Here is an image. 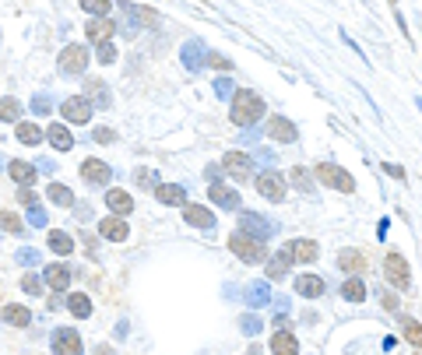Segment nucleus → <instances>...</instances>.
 I'll list each match as a JSON object with an SVG mask.
<instances>
[{
	"label": "nucleus",
	"mask_w": 422,
	"mask_h": 355,
	"mask_svg": "<svg viewBox=\"0 0 422 355\" xmlns=\"http://www.w3.org/2000/svg\"><path fill=\"white\" fill-rule=\"evenodd\" d=\"M264 113H268V102H264L257 92H250V88H236V92H233L229 120H233L236 127H250V124H257Z\"/></svg>",
	"instance_id": "f257e3e1"
},
{
	"label": "nucleus",
	"mask_w": 422,
	"mask_h": 355,
	"mask_svg": "<svg viewBox=\"0 0 422 355\" xmlns=\"http://www.w3.org/2000/svg\"><path fill=\"white\" fill-rule=\"evenodd\" d=\"M229 250H233L243 264H264V261H268V243L257 240V236L239 232V229L229 236Z\"/></svg>",
	"instance_id": "f03ea898"
},
{
	"label": "nucleus",
	"mask_w": 422,
	"mask_h": 355,
	"mask_svg": "<svg viewBox=\"0 0 422 355\" xmlns=\"http://www.w3.org/2000/svg\"><path fill=\"white\" fill-rule=\"evenodd\" d=\"M313 176L324 183V190H338V194H355V180H352V172L341 169L338 162H316Z\"/></svg>",
	"instance_id": "7ed1b4c3"
},
{
	"label": "nucleus",
	"mask_w": 422,
	"mask_h": 355,
	"mask_svg": "<svg viewBox=\"0 0 422 355\" xmlns=\"http://www.w3.org/2000/svg\"><path fill=\"white\" fill-rule=\"evenodd\" d=\"M253 187H257V194H260L264 201H271V204H282V201H285V176L275 172V169L257 172V176H253Z\"/></svg>",
	"instance_id": "20e7f679"
},
{
	"label": "nucleus",
	"mask_w": 422,
	"mask_h": 355,
	"mask_svg": "<svg viewBox=\"0 0 422 355\" xmlns=\"http://www.w3.org/2000/svg\"><path fill=\"white\" fill-rule=\"evenodd\" d=\"M88 60H92L88 46H81V42H67V46L60 49L57 67H60V74H85V71H88Z\"/></svg>",
	"instance_id": "39448f33"
},
{
	"label": "nucleus",
	"mask_w": 422,
	"mask_h": 355,
	"mask_svg": "<svg viewBox=\"0 0 422 355\" xmlns=\"http://www.w3.org/2000/svg\"><path fill=\"white\" fill-rule=\"evenodd\" d=\"M239 232L257 236V240H264V243H268L271 236L278 232V225H275V222H268L264 215H257V211H243V208H239Z\"/></svg>",
	"instance_id": "423d86ee"
},
{
	"label": "nucleus",
	"mask_w": 422,
	"mask_h": 355,
	"mask_svg": "<svg viewBox=\"0 0 422 355\" xmlns=\"http://www.w3.org/2000/svg\"><path fill=\"white\" fill-rule=\"evenodd\" d=\"M92 102L85 99V95H71V99H64L60 102V113H64V124H71V127H85L88 120H92Z\"/></svg>",
	"instance_id": "0eeeda50"
},
{
	"label": "nucleus",
	"mask_w": 422,
	"mask_h": 355,
	"mask_svg": "<svg viewBox=\"0 0 422 355\" xmlns=\"http://www.w3.org/2000/svg\"><path fill=\"white\" fill-rule=\"evenodd\" d=\"M384 278H387V285H394V288H408V281H412V267H408V261L401 257V254H387L384 257Z\"/></svg>",
	"instance_id": "6e6552de"
},
{
	"label": "nucleus",
	"mask_w": 422,
	"mask_h": 355,
	"mask_svg": "<svg viewBox=\"0 0 422 355\" xmlns=\"http://www.w3.org/2000/svg\"><path fill=\"white\" fill-rule=\"evenodd\" d=\"M222 172L233 176L236 183H243V180H250V176H253V158H250L246 151H226V158H222Z\"/></svg>",
	"instance_id": "1a4fd4ad"
},
{
	"label": "nucleus",
	"mask_w": 422,
	"mask_h": 355,
	"mask_svg": "<svg viewBox=\"0 0 422 355\" xmlns=\"http://www.w3.org/2000/svg\"><path fill=\"white\" fill-rule=\"evenodd\" d=\"M282 254L289 257V264H313L321 257V247H316V240H289Z\"/></svg>",
	"instance_id": "9d476101"
},
{
	"label": "nucleus",
	"mask_w": 422,
	"mask_h": 355,
	"mask_svg": "<svg viewBox=\"0 0 422 355\" xmlns=\"http://www.w3.org/2000/svg\"><path fill=\"white\" fill-rule=\"evenodd\" d=\"M53 355H85L81 334L71 327H57L53 331Z\"/></svg>",
	"instance_id": "9b49d317"
},
{
	"label": "nucleus",
	"mask_w": 422,
	"mask_h": 355,
	"mask_svg": "<svg viewBox=\"0 0 422 355\" xmlns=\"http://www.w3.org/2000/svg\"><path fill=\"white\" fill-rule=\"evenodd\" d=\"M264 134H268L271 141H278V145H289V141H296L299 138V127L289 120V116H268V127H264Z\"/></svg>",
	"instance_id": "f8f14e48"
},
{
	"label": "nucleus",
	"mask_w": 422,
	"mask_h": 355,
	"mask_svg": "<svg viewBox=\"0 0 422 355\" xmlns=\"http://www.w3.org/2000/svg\"><path fill=\"white\" fill-rule=\"evenodd\" d=\"M81 180L92 183V187H106L113 180V169H110V162H102V158H85L81 162Z\"/></svg>",
	"instance_id": "ddd939ff"
},
{
	"label": "nucleus",
	"mask_w": 422,
	"mask_h": 355,
	"mask_svg": "<svg viewBox=\"0 0 422 355\" xmlns=\"http://www.w3.org/2000/svg\"><path fill=\"white\" fill-rule=\"evenodd\" d=\"M99 236H102V240H110V243H127L130 225H127V218H120V215L99 218Z\"/></svg>",
	"instance_id": "4468645a"
},
{
	"label": "nucleus",
	"mask_w": 422,
	"mask_h": 355,
	"mask_svg": "<svg viewBox=\"0 0 422 355\" xmlns=\"http://www.w3.org/2000/svg\"><path fill=\"white\" fill-rule=\"evenodd\" d=\"M208 201L219 204V208H226V211H236V208H239V190L215 180V183H208Z\"/></svg>",
	"instance_id": "2eb2a0df"
},
{
	"label": "nucleus",
	"mask_w": 422,
	"mask_h": 355,
	"mask_svg": "<svg viewBox=\"0 0 422 355\" xmlns=\"http://www.w3.org/2000/svg\"><path fill=\"white\" fill-rule=\"evenodd\" d=\"M8 176H11L15 183H22V187H32L39 180V165L28 162V158H11L8 162Z\"/></svg>",
	"instance_id": "dca6fc26"
},
{
	"label": "nucleus",
	"mask_w": 422,
	"mask_h": 355,
	"mask_svg": "<svg viewBox=\"0 0 422 355\" xmlns=\"http://www.w3.org/2000/svg\"><path fill=\"white\" fill-rule=\"evenodd\" d=\"M151 194H155V201H162L169 208H183L187 204V187L183 183H158Z\"/></svg>",
	"instance_id": "f3484780"
},
{
	"label": "nucleus",
	"mask_w": 422,
	"mask_h": 355,
	"mask_svg": "<svg viewBox=\"0 0 422 355\" xmlns=\"http://www.w3.org/2000/svg\"><path fill=\"white\" fill-rule=\"evenodd\" d=\"M106 208H110V215L127 218L134 211V197L127 190H120V187H110V190H106Z\"/></svg>",
	"instance_id": "a211bd4d"
},
{
	"label": "nucleus",
	"mask_w": 422,
	"mask_h": 355,
	"mask_svg": "<svg viewBox=\"0 0 422 355\" xmlns=\"http://www.w3.org/2000/svg\"><path fill=\"white\" fill-rule=\"evenodd\" d=\"M271 355H299V341L296 331H289V324H282V331L271 334Z\"/></svg>",
	"instance_id": "6ab92c4d"
},
{
	"label": "nucleus",
	"mask_w": 422,
	"mask_h": 355,
	"mask_svg": "<svg viewBox=\"0 0 422 355\" xmlns=\"http://www.w3.org/2000/svg\"><path fill=\"white\" fill-rule=\"evenodd\" d=\"M71 278H74V271H71L67 264H49L46 274H42V281H46L53 292H67V288H71Z\"/></svg>",
	"instance_id": "aec40b11"
},
{
	"label": "nucleus",
	"mask_w": 422,
	"mask_h": 355,
	"mask_svg": "<svg viewBox=\"0 0 422 355\" xmlns=\"http://www.w3.org/2000/svg\"><path fill=\"white\" fill-rule=\"evenodd\" d=\"M324 274H296V292L303 299H321L324 295Z\"/></svg>",
	"instance_id": "412c9836"
},
{
	"label": "nucleus",
	"mask_w": 422,
	"mask_h": 355,
	"mask_svg": "<svg viewBox=\"0 0 422 355\" xmlns=\"http://www.w3.org/2000/svg\"><path fill=\"white\" fill-rule=\"evenodd\" d=\"M243 299H246V306H253V310H264L271 303V288H268V278L264 281H250L246 288H243Z\"/></svg>",
	"instance_id": "4be33fe9"
},
{
	"label": "nucleus",
	"mask_w": 422,
	"mask_h": 355,
	"mask_svg": "<svg viewBox=\"0 0 422 355\" xmlns=\"http://www.w3.org/2000/svg\"><path fill=\"white\" fill-rule=\"evenodd\" d=\"M85 99H88L92 106H99V109H110V106H113L110 88H106V81H99V78H85Z\"/></svg>",
	"instance_id": "5701e85b"
},
{
	"label": "nucleus",
	"mask_w": 422,
	"mask_h": 355,
	"mask_svg": "<svg viewBox=\"0 0 422 355\" xmlns=\"http://www.w3.org/2000/svg\"><path fill=\"white\" fill-rule=\"evenodd\" d=\"M183 222L194 229H215V215L204 204H183Z\"/></svg>",
	"instance_id": "b1692460"
},
{
	"label": "nucleus",
	"mask_w": 422,
	"mask_h": 355,
	"mask_svg": "<svg viewBox=\"0 0 422 355\" xmlns=\"http://www.w3.org/2000/svg\"><path fill=\"white\" fill-rule=\"evenodd\" d=\"M46 141L57 148V151H71V148H74L71 124H49V127H46Z\"/></svg>",
	"instance_id": "393cba45"
},
{
	"label": "nucleus",
	"mask_w": 422,
	"mask_h": 355,
	"mask_svg": "<svg viewBox=\"0 0 422 355\" xmlns=\"http://www.w3.org/2000/svg\"><path fill=\"white\" fill-rule=\"evenodd\" d=\"M85 35H88V42H106V39H113L117 35V22H110V18H92L88 25H85Z\"/></svg>",
	"instance_id": "a878e982"
},
{
	"label": "nucleus",
	"mask_w": 422,
	"mask_h": 355,
	"mask_svg": "<svg viewBox=\"0 0 422 355\" xmlns=\"http://www.w3.org/2000/svg\"><path fill=\"white\" fill-rule=\"evenodd\" d=\"M46 247L57 254V257H71V254H74V236L64 232V229H53V232L46 236Z\"/></svg>",
	"instance_id": "bb28decb"
},
{
	"label": "nucleus",
	"mask_w": 422,
	"mask_h": 355,
	"mask_svg": "<svg viewBox=\"0 0 422 355\" xmlns=\"http://www.w3.org/2000/svg\"><path fill=\"white\" fill-rule=\"evenodd\" d=\"M204 53H208V49H204L201 39H190V42L183 46V64H187L190 74H197V71L204 67Z\"/></svg>",
	"instance_id": "cd10ccee"
},
{
	"label": "nucleus",
	"mask_w": 422,
	"mask_h": 355,
	"mask_svg": "<svg viewBox=\"0 0 422 355\" xmlns=\"http://www.w3.org/2000/svg\"><path fill=\"white\" fill-rule=\"evenodd\" d=\"M130 180H134L137 190H148V194H151L158 183H162V180H158V169H151V165H137V169L130 172Z\"/></svg>",
	"instance_id": "c85d7f7f"
},
{
	"label": "nucleus",
	"mask_w": 422,
	"mask_h": 355,
	"mask_svg": "<svg viewBox=\"0 0 422 355\" xmlns=\"http://www.w3.org/2000/svg\"><path fill=\"white\" fill-rule=\"evenodd\" d=\"M338 267H341L345 274H366V257H362L359 250H341V254H338Z\"/></svg>",
	"instance_id": "c756f323"
},
{
	"label": "nucleus",
	"mask_w": 422,
	"mask_h": 355,
	"mask_svg": "<svg viewBox=\"0 0 422 355\" xmlns=\"http://www.w3.org/2000/svg\"><path fill=\"white\" fill-rule=\"evenodd\" d=\"M341 299H345V303H366V285H362L359 274H348V278H345V285H341Z\"/></svg>",
	"instance_id": "7c9ffc66"
},
{
	"label": "nucleus",
	"mask_w": 422,
	"mask_h": 355,
	"mask_svg": "<svg viewBox=\"0 0 422 355\" xmlns=\"http://www.w3.org/2000/svg\"><path fill=\"white\" fill-rule=\"evenodd\" d=\"M15 138H18L22 145H42V138H46V134H42V127H39V124L18 120V124H15Z\"/></svg>",
	"instance_id": "2f4dec72"
},
{
	"label": "nucleus",
	"mask_w": 422,
	"mask_h": 355,
	"mask_svg": "<svg viewBox=\"0 0 422 355\" xmlns=\"http://www.w3.org/2000/svg\"><path fill=\"white\" fill-rule=\"evenodd\" d=\"M0 317H4V324H11V327H28L32 324V313L18 303H8L4 310H0Z\"/></svg>",
	"instance_id": "473e14b6"
},
{
	"label": "nucleus",
	"mask_w": 422,
	"mask_h": 355,
	"mask_svg": "<svg viewBox=\"0 0 422 355\" xmlns=\"http://www.w3.org/2000/svg\"><path fill=\"white\" fill-rule=\"evenodd\" d=\"M289 271H292V264H289V257L278 250L275 257H268V271H264V274H268V281H282V278H289Z\"/></svg>",
	"instance_id": "72a5a7b5"
},
{
	"label": "nucleus",
	"mask_w": 422,
	"mask_h": 355,
	"mask_svg": "<svg viewBox=\"0 0 422 355\" xmlns=\"http://www.w3.org/2000/svg\"><path fill=\"white\" fill-rule=\"evenodd\" d=\"M22 102L15 99V95H0V120H4V124H18L22 120Z\"/></svg>",
	"instance_id": "f704fd0d"
},
{
	"label": "nucleus",
	"mask_w": 422,
	"mask_h": 355,
	"mask_svg": "<svg viewBox=\"0 0 422 355\" xmlns=\"http://www.w3.org/2000/svg\"><path fill=\"white\" fill-rule=\"evenodd\" d=\"M46 197L57 204V208H74V190L64 187V183H49L46 187Z\"/></svg>",
	"instance_id": "c9c22d12"
},
{
	"label": "nucleus",
	"mask_w": 422,
	"mask_h": 355,
	"mask_svg": "<svg viewBox=\"0 0 422 355\" xmlns=\"http://www.w3.org/2000/svg\"><path fill=\"white\" fill-rule=\"evenodd\" d=\"M67 306H71V313H74L78 320H88V317H92V299H88L85 292H74L71 299H67Z\"/></svg>",
	"instance_id": "e433bc0d"
},
{
	"label": "nucleus",
	"mask_w": 422,
	"mask_h": 355,
	"mask_svg": "<svg viewBox=\"0 0 422 355\" xmlns=\"http://www.w3.org/2000/svg\"><path fill=\"white\" fill-rule=\"evenodd\" d=\"M81 11L92 15V18H106L113 11V0H81Z\"/></svg>",
	"instance_id": "4c0bfd02"
},
{
	"label": "nucleus",
	"mask_w": 422,
	"mask_h": 355,
	"mask_svg": "<svg viewBox=\"0 0 422 355\" xmlns=\"http://www.w3.org/2000/svg\"><path fill=\"white\" fill-rule=\"evenodd\" d=\"M289 180H292V187H299L303 194H313V176H310V172H306L303 165H292Z\"/></svg>",
	"instance_id": "58836bf2"
},
{
	"label": "nucleus",
	"mask_w": 422,
	"mask_h": 355,
	"mask_svg": "<svg viewBox=\"0 0 422 355\" xmlns=\"http://www.w3.org/2000/svg\"><path fill=\"white\" fill-rule=\"evenodd\" d=\"M0 229L11 232V236H22V232H25V222H22L15 211H0Z\"/></svg>",
	"instance_id": "ea45409f"
},
{
	"label": "nucleus",
	"mask_w": 422,
	"mask_h": 355,
	"mask_svg": "<svg viewBox=\"0 0 422 355\" xmlns=\"http://www.w3.org/2000/svg\"><path fill=\"white\" fill-rule=\"evenodd\" d=\"M401 331H405V338H408L415 348H422V324H419V320L405 317V320H401Z\"/></svg>",
	"instance_id": "a19ab883"
},
{
	"label": "nucleus",
	"mask_w": 422,
	"mask_h": 355,
	"mask_svg": "<svg viewBox=\"0 0 422 355\" xmlns=\"http://www.w3.org/2000/svg\"><path fill=\"white\" fill-rule=\"evenodd\" d=\"M28 225L32 229H46L49 225V215H46V208L35 201V204H28Z\"/></svg>",
	"instance_id": "79ce46f5"
},
{
	"label": "nucleus",
	"mask_w": 422,
	"mask_h": 355,
	"mask_svg": "<svg viewBox=\"0 0 422 355\" xmlns=\"http://www.w3.org/2000/svg\"><path fill=\"white\" fill-rule=\"evenodd\" d=\"M28 109H32V113H35V116H46V113H49V109H53V99H49V95H46V92H39V95H35V99H32V106H28Z\"/></svg>",
	"instance_id": "37998d69"
},
{
	"label": "nucleus",
	"mask_w": 422,
	"mask_h": 355,
	"mask_svg": "<svg viewBox=\"0 0 422 355\" xmlns=\"http://www.w3.org/2000/svg\"><path fill=\"white\" fill-rule=\"evenodd\" d=\"M113 60H117V46H113V39L99 42V64H113Z\"/></svg>",
	"instance_id": "c03bdc74"
},
{
	"label": "nucleus",
	"mask_w": 422,
	"mask_h": 355,
	"mask_svg": "<svg viewBox=\"0 0 422 355\" xmlns=\"http://www.w3.org/2000/svg\"><path fill=\"white\" fill-rule=\"evenodd\" d=\"M204 64H208V67H219V71H229V67H233V64H229V56H222V53H211V49L204 53Z\"/></svg>",
	"instance_id": "a18cd8bd"
},
{
	"label": "nucleus",
	"mask_w": 422,
	"mask_h": 355,
	"mask_svg": "<svg viewBox=\"0 0 422 355\" xmlns=\"http://www.w3.org/2000/svg\"><path fill=\"white\" fill-rule=\"evenodd\" d=\"M22 288H25L28 295H39V292H42V278H39V274H25V278H22Z\"/></svg>",
	"instance_id": "49530a36"
},
{
	"label": "nucleus",
	"mask_w": 422,
	"mask_h": 355,
	"mask_svg": "<svg viewBox=\"0 0 422 355\" xmlns=\"http://www.w3.org/2000/svg\"><path fill=\"white\" fill-rule=\"evenodd\" d=\"M239 327H243V334H260V331H264V324H260L253 313H246V317L239 320Z\"/></svg>",
	"instance_id": "de8ad7c7"
},
{
	"label": "nucleus",
	"mask_w": 422,
	"mask_h": 355,
	"mask_svg": "<svg viewBox=\"0 0 422 355\" xmlns=\"http://www.w3.org/2000/svg\"><path fill=\"white\" fill-rule=\"evenodd\" d=\"M380 306H384L387 313H398V295H394V292H380Z\"/></svg>",
	"instance_id": "09e8293b"
},
{
	"label": "nucleus",
	"mask_w": 422,
	"mask_h": 355,
	"mask_svg": "<svg viewBox=\"0 0 422 355\" xmlns=\"http://www.w3.org/2000/svg\"><path fill=\"white\" fill-rule=\"evenodd\" d=\"M39 261H42V254H39V250H28V247H25V250H18V264H39Z\"/></svg>",
	"instance_id": "8fccbe9b"
},
{
	"label": "nucleus",
	"mask_w": 422,
	"mask_h": 355,
	"mask_svg": "<svg viewBox=\"0 0 422 355\" xmlns=\"http://www.w3.org/2000/svg\"><path fill=\"white\" fill-rule=\"evenodd\" d=\"M92 138H95V141H102V145H113V141H117V134H113L110 127H99V131H92Z\"/></svg>",
	"instance_id": "3c124183"
},
{
	"label": "nucleus",
	"mask_w": 422,
	"mask_h": 355,
	"mask_svg": "<svg viewBox=\"0 0 422 355\" xmlns=\"http://www.w3.org/2000/svg\"><path fill=\"white\" fill-rule=\"evenodd\" d=\"M215 92H219L222 99H226V95H233V92H236V85H233V78H219V81H215Z\"/></svg>",
	"instance_id": "603ef678"
},
{
	"label": "nucleus",
	"mask_w": 422,
	"mask_h": 355,
	"mask_svg": "<svg viewBox=\"0 0 422 355\" xmlns=\"http://www.w3.org/2000/svg\"><path fill=\"white\" fill-rule=\"evenodd\" d=\"M18 201H22V204L28 208V204H35L39 197H35V190H32V187H22V190H18Z\"/></svg>",
	"instance_id": "864d4df0"
},
{
	"label": "nucleus",
	"mask_w": 422,
	"mask_h": 355,
	"mask_svg": "<svg viewBox=\"0 0 422 355\" xmlns=\"http://www.w3.org/2000/svg\"><path fill=\"white\" fill-rule=\"evenodd\" d=\"M60 306H67L64 292H53V295H49V310H60Z\"/></svg>",
	"instance_id": "5fc2aeb1"
},
{
	"label": "nucleus",
	"mask_w": 422,
	"mask_h": 355,
	"mask_svg": "<svg viewBox=\"0 0 422 355\" xmlns=\"http://www.w3.org/2000/svg\"><path fill=\"white\" fill-rule=\"evenodd\" d=\"M380 165H384V172L394 176V180H405V169H401V165H391V162H380Z\"/></svg>",
	"instance_id": "6e6d98bb"
},
{
	"label": "nucleus",
	"mask_w": 422,
	"mask_h": 355,
	"mask_svg": "<svg viewBox=\"0 0 422 355\" xmlns=\"http://www.w3.org/2000/svg\"><path fill=\"white\" fill-rule=\"evenodd\" d=\"M204 176H208V183H215L219 176H222V165H208V169H204Z\"/></svg>",
	"instance_id": "4d7b16f0"
},
{
	"label": "nucleus",
	"mask_w": 422,
	"mask_h": 355,
	"mask_svg": "<svg viewBox=\"0 0 422 355\" xmlns=\"http://www.w3.org/2000/svg\"><path fill=\"white\" fill-rule=\"evenodd\" d=\"M95 355H113V345H99V348H95Z\"/></svg>",
	"instance_id": "13d9d810"
},
{
	"label": "nucleus",
	"mask_w": 422,
	"mask_h": 355,
	"mask_svg": "<svg viewBox=\"0 0 422 355\" xmlns=\"http://www.w3.org/2000/svg\"><path fill=\"white\" fill-rule=\"evenodd\" d=\"M415 106H419V113H422V99H415Z\"/></svg>",
	"instance_id": "bf43d9fd"
},
{
	"label": "nucleus",
	"mask_w": 422,
	"mask_h": 355,
	"mask_svg": "<svg viewBox=\"0 0 422 355\" xmlns=\"http://www.w3.org/2000/svg\"><path fill=\"white\" fill-rule=\"evenodd\" d=\"M253 355H260V352H253Z\"/></svg>",
	"instance_id": "052dcab7"
}]
</instances>
